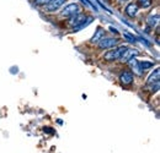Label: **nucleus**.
<instances>
[{"label":"nucleus","instance_id":"1","mask_svg":"<svg viewBox=\"0 0 160 153\" xmlns=\"http://www.w3.org/2000/svg\"><path fill=\"white\" fill-rule=\"evenodd\" d=\"M128 49V47L126 45H122V47H118V48H115V49H111L108 52L105 53L103 55V59L107 60V61H113V60H118L122 58V55L124 54V52Z\"/></svg>","mask_w":160,"mask_h":153},{"label":"nucleus","instance_id":"2","mask_svg":"<svg viewBox=\"0 0 160 153\" xmlns=\"http://www.w3.org/2000/svg\"><path fill=\"white\" fill-rule=\"evenodd\" d=\"M80 12V6L78 4H69V5H67L65 7H64V10L60 12V15L63 16V17H73V16H75L77 14H79Z\"/></svg>","mask_w":160,"mask_h":153},{"label":"nucleus","instance_id":"3","mask_svg":"<svg viewBox=\"0 0 160 153\" xmlns=\"http://www.w3.org/2000/svg\"><path fill=\"white\" fill-rule=\"evenodd\" d=\"M99 48L101 49H110V48H115L118 44V39L115 38H102L98 42Z\"/></svg>","mask_w":160,"mask_h":153},{"label":"nucleus","instance_id":"4","mask_svg":"<svg viewBox=\"0 0 160 153\" xmlns=\"http://www.w3.org/2000/svg\"><path fill=\"white\" fill-rule=\"evenodd\" d=\"M65 2V0H52L49 1L47 5H46V11L48 12H53V11H57L62 7V5Z\"/></svg>","mask_w":160,"mask_h":153},{"label":"nucleus","instance_id":"5","mask_svg":"<svg viewBox=\"0 0 160 153\" xmlns=\"http://www.w3.org/2000/svg\"><path fill=\"white\" fill-rule=\"evenodd\" d=\"M133 74L131 71H123L120 76V81L123 86H128V85H132L133 82Z\"/></svg>","mask_w":160,"mask_h":153},{"label":"nucleus","instance_id":"6","mask_svg":"<svg viewBox=\"0 0 160 153\" xmlns=\"http://www.w3.org/2000/svg\"><path fill=\"white\" fill-rule=\"evenodd\" d=\"M86 19V16L84 15V14H77L75 16H73V17H70V21H69V23H70V26H73V27H77V26H79L80 23H82Z\"/></svg>","mask_w":160,"mask_h":153},{"label":"nucleus","instance_id":"7","mask_svg":"<svg viewBox=\"0 0 160 153\" xmlns=\"http://www.w3.org/2000/svg\"><path fill=\"white\" fill-rule=\"evenodd\" d=\"M159 81H160V70L157 69V70L149 76V78L147 80V85L149 86V85H153V83H158Z\"/></svg>","mask_w":160,"mask_h":153},{"label":"nucleus","instance_id":"8","mask_svg":"<svg viewBox=\"0 0 160 153\" xmlns=\"http://www.w3.org/2000/svg\"><path fill=\"white\" fill-rule=\"evenodd\" d=\"M136 55H138V50H134V49H127L126 52H124V54L122 55L121 58V60L122 61H128V60H131L132 58H134Z\"/></svg>","mask_w":160,"mask_h":153},{"label":"nucleus","instance_id":"9","mask_svg":"<svg viewBox=\"0 0 160 153\" xmlns=\"http://www.w3.org/2000/svg\"><path fill=\"white\" fill-rule=\"evenodd\" d=\"M138 12V6L136 4H128L126 6V14L129 16V17H134Z\"/></svg>","mask_w":160,"mask_h":153},{"label":"nucleus","instance_id":"10","mask_svg":"<svg viewBox=\"0 0 160 153\" xmlns=\"http://www.w3.org/2000/svg\"><path fill=\"white\" fill-rule=\"evenodd\" d=\"M103 35H105V31H103L101 27H98V30L95 31V35H94L92 38H91V42H92V43H98L100 39L103 38Z\"/></svg>","mask_w":160,"mask_h":153},{"label":"nucleus","instance_id":"11","mask_svg":"<svg viewBox=\"0 0 160 153\" xmlns=\"http://www.w3.org/2000/svg\"><path fill=\"white\" fill-rule=\"evenodd\" d=\"M158 21H159V15L157 14V15H152V16H149V19H148V21H147V23H148L149 27H155V26L158 25Z\"/></svg>","mask_w":160,"mask_h":153},{"label":"nucleus","instance_id":"12","mask_svg":"<svg viewBox=\"0 0 160 153\" xmlns=\"http://www.w3.org/2000/svg\"><path fill=\"white\" fill-rule=\"evenodd\" d=\"M138 64H139V67L142 71H144L149 67H153V65H154L153 63H149V61H138Z\"/></svg>","mask_w":160,"mask_h":153},{"label":"nucleus","instance_id":"13","mask_svg":"<svg viewBox=\"0 0 160 153\" xmlns=\"http://www.w3.org/2000/svg\"><path fill=\"white\" fill-rule=\"evenodd\" d=\"M92 22V17H88V20H86V22L84 21L82 23H80L79 26H77V27H74V31H80L81 28H84V27H86L88 25H90Z\"/></svg>","mask_w":160,"mask_h":153},{"label":"nucleus","instance_id":"14","mask_svg":"<svg viewBox=\"0 0 160 153\" xmlns=\"http://www.w3.org/2000/svg\"><path fill=\"white\" fill-rule=\"evenodd\" d=\"M138 5L142 7H149L152 5V0H138Z\"/></svg>","mask_w":160,"mask_h":153},{"label":"nucleus","instance_id":"15","mask_svg":"<svg viewBox=\"0 0 160 153\" xmlns=\"http://www.w3.org/2000/svg\"><path fill=\"white\" fill-rule=\"evenodd\" d=\"M49 1H52V0H35V2H36V5H40V6H42V5H47Z\"/></svg>","mask_w":160,"mask_h":153},{"label":"nucleus","instance_id":"16","mask_svg":"<svg viewBox=\"0 0 160 153\" xmlns=\"http://www.w3.org/2000/svg\"><path fill=\"white\" fill-rule=\"evenodd\" d=\"M82 1H84V2H86V4L89 5V6H91V7H92V9L95 10V11H98V6H96L95 4H92V2L90 1V0H82Z\"/></svg>","mask_w":160,"mask_h":153},{"label":"nucleus","instance_id":"17","mask_svg":"<svg viewBox=\"0 0 160 153\" xmlns=\"http://www.w3.org/2000/svg\"><path fill=\"white\" fill-rule=\"evenodd\" d=\"M110 30H111V32H115V33H118V32H117V31H116V30H115L113 27H110Z\"/></svg>","mask_w":160,"mask_h":153},{"label":"nucleus","instance_id":"18","mask_svg":"<svg viewBox=\"0 0 160 153\" xmlns=\"http://www.w3.org/2000/svg\"><path fill=\"white\" fill-rule=\"evenodd\" d=\"M123 1H128V0H123Z\"/></svg>","mask_w":160,"mask_h":153}]
</instances>
